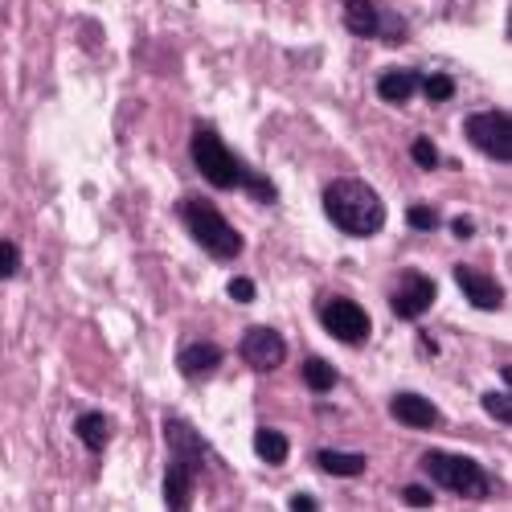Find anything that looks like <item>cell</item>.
<instances>
[{"mask_svg":"<svg viewBox=\"0 0 512 512\" xmlns=\"http://www.w3.org/2000/svg\"><path fill=\"white\" fill-rule=\"evenodd\" d=\"M193 164H197V173H201L213 189H246L254 201H263V205H275V201H279L275 185H271L263 173L246 168V164L226 148V140L213 132V127H197V132H193Z\"/></svg>","mask_w":512,"mask_h":512,"instance_id":"1","label":"cell"},{"mask_svg":"<svg viewBox=\"0 0 512 512\" xmlns=\"http://www.w3.org/2000/svg\"><path fill=\"white\" fill-rule=\"evenodd\" d=\"M324 213H328V222L349 238H373L386 226V201H381V193L353 177L324 185Z\"/></svg>","mask_w":512,"mask_h":512,"instance_id":"2","label":"cell"},{"mask_svg":"<svg viewBox=\"0 0 512 512\" xmlns=\"http://www.w3.org/2000/svg\"><path fill=\"white\" fill-rule=\"evenodd\" d=\"M177 218L185 222L189 238L209 254V259H218V263H234L238 254H242V234L226 222V213L218 205H209L201 197H185L177 205Z\"/></svg>","mask_w":512,"mask_h":512,"instance_id":"3","label":"cell"},{"mask_svg":"<svg viewBox=\"0 0 512 512\" xmlns=\"http://www.w3.org/2000/svg\"><path fill=\"white\" fill-rule=\"evenodd\" d=\"M422 472L431 484H439L443 492L459 496V500H484L492 492V476L476 459L467 455H451V451H426L422 455Z\"/></svg>","mask_w":512,"mask_h":512,"instance_id":"4","label":"cell"},{"mask_svg":"<svg viewBox=\"0 0 512 512\" xmlns=\"http://www.w3.org/2000/svg\"><path fill=\"white\" fill-rule=\"evenodd\" d=\"M320 324L332 340H340V345H365L369 332H373L369 312L357 300H349V295H332V300L320 308Z\"/></svg>","mask_w":512,"mask_h":512,"instance_id":"5","label":"cell"},{"mask_svg":"<svg viewBox=\"0 0 512 512\" xmlns=\"http://www.w3.org/2000/svg\"><path fill=\"white\" fill-rule=\"evenodd\" d=\"M463 132H467V140H472L484 156L504 160V164L512 160V115H508V111L492 107V111H476V115H467Z\"/></svg>","mask_w":512,"mask_h":512,"instance_id":"6","label":"cell"},{"mask_svg":"<svg viewBox=\"0 0 512 512\" xmlns=\"http://www.w3.org/2000/svg\"><path fill=\"white\" fill-rule=\"evenodd\" d=\"M435 295H439V287H435V279H431V275H422V271L406 267V271L398 275L394 295H390V308H394V316H398V320L414 324V320H422L426 312H431Z\"/></svg>","mask_w":512,"mask_h":512,"instance_id":"7","label":"cell"},{"mask_svg":"<svg viewBox=\"0 0 512 512\" xmlns=\"http://www.w3.org/2000/svg\"><path fill=\"white\" fill-rule=\"evenodd\" d=\"M345 29L353 37H386V41H402L406 37L402 17L373 5V0H349L345 5Z\"/></svg>","mask_w":512,"mask_h":512,"instance_id":"8","label":"cell"},{"mask_svg":"<svg viewBox=\"0 0 512 512\" xmlns=\"http://www.w3.org/2000/svg\"><path fill=\"white\" fill-rule=\"evenodd\" d=\"M238 357H242L254 373H275V369L287 361V340H283L275 328H267V324H254V328H246L242 340H238Z\"/></svg>","mask_w":512,"mask_h":512,"instance_id":"9","label":"cell"},{"mask_svg":"<svg viewBox=\"0 0 512 512\" xmlns=\"http://www.w3.org/2000/svg\"><path fill=\"white\" fill-rule=\"evenodd\" d=\"M455 283H459V291L467 295V300H472V308H480V312H500V308H504V287H500L492 275L459 263V267H455Z\"/></svg>","mask_w":512,"mask_h":512,"instance_id":"10","label":"cell"},{"mask_svg":"<svg viewBox=\"0 0 512 512\" xmlns=\"http://www.w3.org/2000/svg\"><path fill=\"white\" fill-rule=\"evenodd\" d=\"M197 480H201V467H193V463H185V459L168 463V472H164V508H173V512L193 508Z\"/></svg>","mask_w":512,"mask_h":512,"instance_id":"11","label":"cell"},{"mask_svg":"<svg viewBox=\"0 0 512 512\" xmlns=\"http://www.w3.org/2000/svg\"><path fill=\"white\" fill-rule=\"evenodd\" d=\"M164 443H168V451H173V459H185V463H193L205 472V439L185 418H177V414L164 418Z\"/></svg>","mask_w":512,"mask_h":512,"instance_id":"12","label":"cell"},{"mask_svg":"<svg viewBox=\"0 0 512 512\" xmlns=\"http://www.w3.org/2000/svg\"><path fill=\"white\" fill-rule=\"evenodd\" d=\"M390 414H394V422L410 426V431H435L439 426V406L422 394H394Z\"/></svg>","mask_w":512,"mask_h":512,"instance_id":"13","label":"cell"},{"mask_svg":"<svg viewBox=\"0 0 512 512\" xmlns=\"http://www.w3.org/2000/svg\"><path fill=\"white\" fill-rule=\"evenodd\" d=\"M222 357H226V353H222L218 345H209V340H189V345L177 353V365H181L185 377L197 381V377H209L213 369H218Z\"/></svg>","mask_w":512,"mask_h":512,"instance_id":"14","label":"cell"},{"mask_svg":"<svg viewBox=\"0 0 512 512\" xmlns=\"http://www.w3.org/2000/svg\"><path fill=\"white\" fill-rule=\"evenodd\" d=\"M418 82H422L418 70H386V74L377 78V99L402 107V103H410L418 95Z\"/></svg>","mask_w":512,"mask_h":512,"instance_id":"15","label":"cell"},{"mask_svg":"<svg viewBox=\"0 0 512 512\" xmlns=\"http://www.w3.org/2000/svg\"><path fill=\"white\" fill-rule=\"evenodd\" d=\"M74 435H78V443L87 447L91 455H103L107 451V439H111V422H107L103 410H82L74 418Z\"/></svg>","mask_w":512,"mask_h":512,"instance_id":"16","label":"cell"},{"mask_svg":"<svg viewBox=\"0 0 512 512\" xmlns=\"http://www.w3.org/2000/svg\"><path fill=\"white\" fill-rule=\"evenodd\" d=\"M316 467L324 476H340V480H357L365 472V455L361 451H336V447H324L316 455Z\"/></svg>","mask_w":512,"mask_h":512,"instance_id":"17","label":"cell"},{"mask_svg":"<svg viewBox=\"0 0 512 512\" xmlns=\"http://www.w3.org/2000/svg\"><path fill=\"white\" fill-rule=\"evenodd\" d=\"M254 455H259L263 463H271V467H279V463H287L291 443H287L283 431H275V426H259V431H254Z\"/></svg>","mask_w":512,"mask_h":512,"instance_id":"18","label":"cell"},{"mask_svg":"<svg viewBox=\"0 0 512 512\" xmlns=\"http://www.w3.org/2000/svg\"><path fill=\"white\" fill-rule=\"evenodd\" d=\"M336 369L324 361V357H308L304 361V386L312 390V394H332L336 390Z\"/></svg>","mask_w":512,"mask_h":512,"instance_id":"19","label":"cell"},{"mask_svg":"<svg viewBox=\"0 0 512 512\" xmlns=\"http://www.w3.org/2000/svg\"><path fill=\"white\" fill-rule=\"evenodd\" d=\"M418 91L431 99V103H447V99L455 95V78H451V74H431V78L418 82Z\"/></svg>","mask_w":512,"mask_h":512,"instance_id":"20","label":"cell"},{"mask_svg":"<svg viewBox=\"0 0 512 512\" xmlns=\"http://www.w3.org/2000/svg\"><path fill=\"white\" fill-rule=\"evenodd\" d=\"M410 160H414L418 168H426V173H431V168H439V148H435V140L418 136V140L410 144Z\"/></svg>","mask_w":512,"mask_h":512,"instance_id":"21","label":"cell"},{"mask_svg":"<svg viewBox=\"0 0 512 512\" xmlns=\"http://www.w3.org/2000/svg\"><path fill=\"white\" fill-rule=\"evenodd\" d=\"M21 271V246L13 238H0V279H13Z\"/></svg>","mask_w":512,"mask_h":512,"instance_id":"22","label":"cell"},{"mask_svg":"<svg viewBox=\"0 0 512 512\" xmlns=\"http://www.w3.org/2000/svg\"><path fill=\"white\" fill-rule=\"evenodd\" d=\"M406 226L426 234V230H435V226H439V213H435L431 205H410V209H406Z\"/></svg>","mask_w":512,"mask_h":512,"instance_id":"23","label":"cell"},{"mask_svg":"<svg viewBox=\"0 0 512 512\" xmlns=\"http://www.w3.org/2000/svg\"><path fill=\"white\" fill-rule=\"evenodd\" d=\"M484 410H488V418H496V422H512V398H508V390L504 394H484Z\"/></svg>","mask_w":512,"mask_h":512,"instance_id":"24","label":"cell"},{"mask_svg":"<svg viewBox=\"0 0 512 512\" xmlns=\"http://www.w3.org/2000/svg\"><path fill=\"white\" fill-rule=\"evenodd\" d=\"M402 500H406L410 508H431V504H435V496L426 492V488H418V484H406V488H402Z\"/></svg>","mask_w":512,"mask_h":512,"instance_id":"25","label":"cell"},{"mask_svg":"<svg viewBox=\"0 0 512 512\" xmlns=\"http://www.w3.org/2000/svg\"><path fill=\"white\" fill-rule=\"evenodd\" d=\"M230 300H238V304H250L254 300V283L250 279H230Z\"/></svg>","mask_w":512,"mask_h":512,"instance_id":"26","label":"cell"},{"mask_svg":"<svg viewBox=\"0 0 512 512\" xmlns=\"http://www.w3.org/2000/svg\"><path fill=\"white\" fill-rule=\"evenodd\" d=\"M287 508H291V512H316V508H320V500H316L312 492H295V496L287 500Z\"/></svg>","mask_w":512,"mask_h":512,"instance_id":"27","label":"cell"},{"mask_svg":"<svg viewBox=\"0 0 512 512\" xmlns=\"http://www.w3.org/2000/svg\"><path fill=\"white\" fill-rule=\"evenodd\" d=\"M451 230H455V238H472V234H476V222H472V218H455Z\"/></svg>","mask_w":512,"mask_h":512,"instance_id":"28","label":"cell"}]
</instances>
